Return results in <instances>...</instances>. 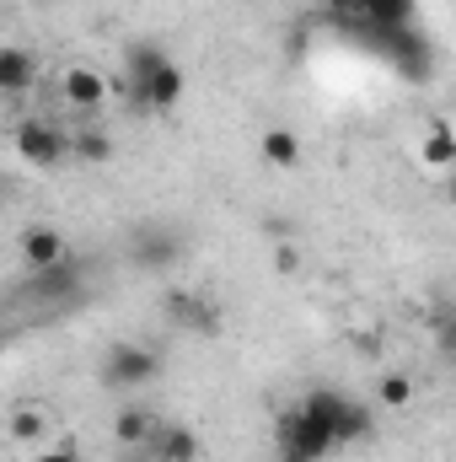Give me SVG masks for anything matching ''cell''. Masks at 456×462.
Listing matches in <instances>:
<instances>
[{"instance_id": "1", "label": "cell", "mask_w": 456, "mask_h": 462, "mask_svg": "<svg viewBox=\"0 0 456 462\" xmlns=\"http://www.w3.org/2000/svg\"><path fill=\"white\" fill-rule=\"evenodd\" d=\"M274 447H279V452H290V457L323 462L333 447H339V436H333L317 414H306L301 403H290V409L279 414V425H274Z\"/></svg>"}, {"instance_id": "2", "label": "cell", "mask_w": 456, "mask_h": 462, "mask_svg": "<svg viewBox=\"0 0 456 462\" xmlns=\"http://www.w3.org/2000/svg\"><path fill=\"white\" fill-rule=\"evenodd\" d=\"M183 65L178 60H167V65H156L150 76H123V97H129V108L134 114H172L178 103H183Z\"/></svg>"}, {"instance_id": "3", "label": "cell", "mask_w": 456, "mask_h": 462, "mask_svg": "<svg viewBox=\"0 0 456 462\" xmlns=\"http://www.w3.org/2000/svg\"><path fill=\"white\" fill-rule=\"evenodd\" d=\"M156 376H161V349L150 345H114L103 355V382L114 393H134V387H145Z\"/></svg>"}, {"instance_id": "4", "label": "cell", "mask_w": 456, "mask_h": 462, "mask_svg": "<svg viewBox=\"0 0 456 462\" xmlns=\"http://www.w3.org/2000/svg\"><path fill=\"white\" fill-rule=\"evenodd\" d=\"M11 140H16V156L32 167H59L65 156H76V134H65L59 124H43V118H22Z\"/></svg>"}, {"instance_id": "5", "label": "cell", "mask_w": 456, "mask_h": 462, "mask_svg": "<svg viewBox=\"0 0 456 462\" xmlns=\"http://www.w3.org/2000/svg\"><path fill=\"white\" fill-rule=\"evenodd\" d=\"M81 269L65 258L59 269H27V280H22V291H16V301H38V307H59V301H76L81 296Z\"/></svg>"}, {"instance_id": "6", "label": "cell", "mask_w": 456, "mask_h": 462, "mask_svg": "<svg viewBox=\"0 0 456 462\" xmlns=\"http://www.w3.org/2000/svg\"><path fill=\"white\" fill-rule=\"evenodd\" d=\"M178 253H183V242H178V231H172V226H134V231H129V263H134V269H145V274L172 269V263H178Z\"/></svg>"}, {"instance_id": "7", "label": "cell", "mask_w": 456, "mask_h": 462, "mask_svg": "<svg viewBox=\"0 0 456 462\" xmlns=\"http://www.w3.org/2000/svg\"><path fill=\"white\" fill-rule=\"evenodd\" d=\"M167 318L188 334H221V301L205 291H172L167 296Z\"/></svg>"}, {"instance_id": "8", "label": "cell", "mask_w": 456, "mask_h": 462, "mask_svg": "<svg viewBox=\"0 0 456 462\" xmlns=\"http://www.w3.org/2000/svg\"><path fill=\"white\" fill-rule=\"evenodd\" d=\"M59 97H65V108H76V114H103V108H108V81H103V70H92V65H70V70L59 76Z\"/></svg>"}, {"instance_id": "9", "label": "cell", "mask_w": 456, "mask_h": 462, "mask_svg": "<svg viewBox=\"0 0 456 462\" xmlns=\"http://www.w3.org/2000/svg\"><path fill=\"white\" fill-rule=\"evenodd\" d=\"M145 452H150V462H199L205 457V441L188 425H156Z\"/></svg>"}, {"instance_id": "10", "label": "cell", "mask_w": 456, "mask_h": 462, "mask_svg": "<svg viewBox=\"0 0 456 462\" xmlns=\"http://www.w3.org/2000/svg\"><path fill=\"white\" fill-rule=\"evenodd\" d=\"M65 258H70L65 231H54V226H27L22 231V263H27V269H59Z\"/></svg>"}, {"instance_id": "11", "label": "cell", "mask_w": 456, "mask_h": 462, "mask_svg": "<svg viewBox=\"0 0 456 462\" xmlns=\"http://www.w3.org/2000/svg\"><path fill=\"white\" fill-rule=\"evenodd\" d=\"M376 43L387 49V60H397L403 76H424V70H430V65H424V60H430V43L419 38V27H397V32H387V38H376Z\"/></svg>"}, {"instance_id": "12", "label": "cell", "mask_w": 456, "mask_h": 462, "mask_svg": "<svg viewBox=\"0 0 456 462\" xmlns=\"http://www.w3.org/2000/svg\"><path fill=\"white\" fill-rule=\"evenodd\" d=\"M32 81H38V60H32L27 49L5 43V49H0V92H5V97H22V92H32Z\"/></svg>"}, {"instance_id": "13", "label": "cell", "mask_w": 456, "mask_h": 462, "mask_svg": "<svg viewBox=\"0 0 456 462\" xmlns=\"http://www.w3.org/2000/svg\"><path fill=\"white\" fill-rule=\"evenodd\" d=\"M419 162H424L430 172L456 167V129H451V124H430V129L419 134Z\"/></svg>"}, {"instance_id": "14", "label": "cell", "mask_w": 456, "mask_h": 462, "mask_svg": "<svg viewBox=\"0 0 456 462\" xmlns=\"http://www.w3.org/2000/svg\"><path fill=\"white\" fill-rule=\"evenodd\" d=\"M258 156L269 167H301V134L296 129H263L258 134Z\"/></svg>"}, {"instance_id": "15", "label": "cell", "mask_w": 456, "mask_h": 462, "mask_svg": "<svg viewBox=\"0 0 456 462\" xmlns=\"http://www.w3.org/2000/svg\"><path fill=\"white\" fill-rule=\"evenodd\" d=\"M301 409H306V414H317V420L339 436V420L349 414V393H339V387H312V393L301 398Z\"/></svg>"}, {"instance_id": "16", "label": "cell", "mask_w": 456, "mask_h": 462, "mask_svg": "<svg viewBox=\"0 0 456 462\" xmlns=\"http://www.w3.org/2000/svg\"><path fill=\"white\" fill-rule=\"evenodd\" d=\"M150 436H156V420L145 414V409H118L114 414V441L118 447H150Z\"/></svg>"}, {"instance_id": "17", "label": "cell", "mask_w": 456, "mask_h": 462, "mask_svg": "<svg viewBox=\"0 0 456 462\" xmlns=\"http://www.w3.org/2000/svg\"><path fill=\"white\" fill-rule=\"evenodd\" d=\"M376 436V414H370V403H354L349 398V414L339 420V447H365Z\"/></svg>"}, {"instance_id": "18", "label": "cell", "mask_w": 456, "mask_h": 462, "mask_svg": "<svg viewBox=\"0 0 456 462\" xmlns=\"http://www.w3.org/2000/svg\"><path fill=\"white\" fill-rule=\"evenodd\" d=\"M172 54L161 49V43H129L123 49V76H150L156 65H167Z\"/></svg>"}, {"instance_id": "19", "label": "cell", "mask_w": 456, "mask_h": 462, "mask_svg": "<svg viewBox=\"0 0 456 462\" xmlns=\"http://www.w3.org/2000/svg\"><path fill=\"white\" fill-rule=\"evenodd\" d=\"M430 334H435V349L456 365V307H430Z\"/></svg>"}, {"instance_id": "20", "label": "cell", "mask_w": 456, "mask_h": 462, "mask_svg": "<svg viewBox=\"0 0 456 462\" xmlns=\"http://www.w3.org/2000/svg\"><path fill=\"white\" fill-rule=\"evenodd\" d=\"M11 441L16 447H27V441H43V430H49V420H43V409H11Z\"/></svg>"}, {"instance_id": "21", "label": "cell", "mask_w": 456, "mask_h": 462, "mask_svg": "<svg viewBox=\"0 0 456 462\" xmlns=\"http://www.w3.org/2000/svg\"><path fill=\"white\" fill-rule=\"evenodd\" d=\"M376 398H381L387 409H408V403H414V382H408L403 371H387V376L376 382Z\"/></svg>"}, {"instance_id": "22", "label": "cell", "mask_w": 456, "mask_h": 462, "mask_svg": "<svg viewBox=\"0 0 456 462\" xmlns=\"http://www.w3.org/2000/svg\"><path fill=\"white\" fill-rule=\"evenodd\" d=\"M76 156H81V162H114V140H108L103 129H81V134H76Z\"/></svg>"}, {"instance_id": "23", "label": "cell", "mask_w": 456, "mask_h": 462, "mask_svg": "<svg viewBox=\"0 0 456 462\" xmlns=\"http://www.w3.org/2000/svg\"><path fill=\"white\" fill-rule=\"evenodd\" d=\"M27 462H87V457H76V452H38V457H27Z\"/></svg>"}, {"instance_id": "24", "label": "cell", "mask_w": 456, "mask_h": 462, "mask_svg": "<svg viewBox=\"0 0 456 462\" xmlns=\"http://www.w3.org/2000/svg\"><path fill=\"white\" fill-rule=\"evenodd\" d=\"M274 462H306V457H290V452H274Z\"/></svg>"}, {"instance_id": "25", "label": "cell", "mask_w": 456, "mask_h": 462, "mask_svg": "<svg viewBox=\"0 0 456 462\" xmlns=\"http://www.w3.org/2000/svg\"><path fill=\"white\" fill-rule=\"evenodd\" d=\"M446 199H451V205H456V178H451V183H446Z\"/></svg>"}]
</instances>
